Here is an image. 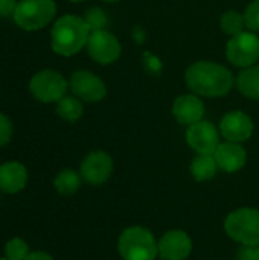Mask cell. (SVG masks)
<instances>
[{
  "instance_id": "cell-20",
  "label": "cell",
  "mask_w": 259,
  "mask_h": 260,
  "mask_svg": "<svg viewBox=\"0 0 259 260\" xmlns=\"http://www.w3.org/2000/svg\"><path fill=\"white\" fill-rule=\"evenodd\" d=\"M82 104L76 96H64L56 102V114L66 122H76L82 116Z\"/></svg>"
},
{
  "instance_id": "cell-4",
  "label": "cell",
  "mask_w": 259,
  "mask_h": 260,
  "mask_svg": "<svg viewBox=\"0 0 259 260\" xmlns=\"http://www.w3.org/2000/svg\"><path fill=\"white\" fill-rule=\"evenodd\" d=\"M226 235L241 245H259V210L241 207L224 219Z\"/></svg>"
},
{
  "instance_id": "cell-12",
  "label": "cell",
  "mask_w": 259,
  "mask_h": 260,
  "mask_svg": "<svg viewBox=\"0 0 259 260\" xmlns=\"http://www.w3.org/2000/svg\"><path fill=\"white\" fill-rule=\"evenodd\" d=\"M70 90L73 94L85 102H98L102 101L107 94L105 84L101 78L87 70H78L70 78Z\"/></svg>"
},
{
  "instance_id": "cell-17",
  "label": "cell",
  "mask_w": 259,
  "mask_h": 260,
  "mask_svg": "<svg viewBox=\"0 0 259 260\" xmlns=\"http://www.w3.org/2000/svg\"><path fill=\"white\" fill-rule=\"evenodd\" d=\"M217 171H218V165L214 155L198 154L191 163V175L198 183L211 181L217 175Z\"/></svg>"
},
{
  "instance_id": "cell-18",
  "label": "cell",
  "mask_w": 259,
  "mask_h": 260,
  "mask_svg": "<svg viewBox=\"0 0 259 260\" xmlns=\"http://www.w3.org/2000/svg\"><path fill=\"white\" fill-rule=\"evenodd\" d=\"M237 87L246 98L259 101V66L253 64L240 72Z\"/></svg>"
},
{
  "instance_id": "cell-19",
  "label": "cell",
  "mask_w": 259,
  "mask_h": 260,
  "mask_svg": "<svg viewBox=\"0 0 259 260\" xmlns=\"http://www.w3.org/2000/svg\"><path fill=\"white\" fill-rule=\"evenodd\" d=\"M82 177L81 174L75 172L73 169H63L53 180L55 190L63 197H72L75 195L81 187Z\"/></svg>"
},
{
  "instance_id": "cell-10",
  "label": "cell",
  "mask_w": 259,
  "mask_h": 260,
  "mask_svg": "<svg viewBox=\"0 0 259 260\" xmlns=\"http://www.w3.org/2000/svg\"><path fill=\"white\" fill-rule=\"evenodd\" d=\"M186 142L197 154L214 155L220 145V133L211 122L200 120L188 128Z\"/></svg>"
},
{
  "instance_id": "cell-22",
  "label": "cell",
  "mask_w": 259,
  "mask_h": 260,
  "mask_svg": "<svg viewBox=\"0 0 259 260\" xmlns=\"http://www.w3.org/2000/svg\"><path fill=\"white\" fill-rule=\"evenodd\" d=\"M5 256L9 260H24L29 256V247L21 238H14L6 242Z\"/></svg>"
},
{
  "instance_id": "cell-15",
  "label": "cell",
  "mask_w": 259,
  "mask_h": 260,
  "mask_svg": "<svg viewBox=\"0 0 259 260\" xmlns=\"http://www.w3.org/2000/svg\"><path fill=\"white\" fill-rule=\"evenodd\" d=\"M172 114L182 125H194L203 120L205 116V104L195 94H183L179 96L172 104Z\"/></svg>"
},
{
  "instance_id": "cell-29",
  "label": "cell",
  "mask_w": 259,
  "mask_h": 260,
  "mask_svg": "<svg viewBox=\"0 0 259 260\" xmlns=\"http://www.w3.org/2000/svg\"><path fill=\"white\" fill-rule=\"evenodd\" d=\"M104 2H119V0H104Z\"/></svg>"
},
{
  "instance_id": "cell-7",
  "label": "cell",
  "mask_w": 259,
  "mask_h": 260,
  "mask_svg": "<svg viewBox=\"0 0 259 260\" xmlns=\"http://www.w3.org/2000/svg\"><path fill=\"white\" fill-rule=\"evenodd\" d=\"M227 59L237 67H250L259 59V38L253 32L232 37L226 47Z\"/></svg>"
},
{
  "instance_id": "cell-23",
  "label": "cell",
  "mask_w": 259,
  "mask_h": 260,
  "mask_svg": "<svg viewBox=\"0 0 259 260\" xmlns=\"http://www.w3.org/2000/svg\"><path fill=\"white\" fill-rule=\"evenodd\" d=\"M84 21L87 23L90 32H93V30H102L107 26V15L99 8H90L85 12V15H84Z\"/></svg>"
},
{
  "instance_id": "cell-6",
  "label": "cell",
  "mask_w": 259,
  "mask_h": 260,
  "mask_svg": "<svg viewBox=\"0 0 259 260\" xmlns=\"http://www.w3.org/2000/svg\"><path fill=\"white\" fill-rule=\"evenodd\" d=\"M67 81L64 76L55 70H41L35 73L29 82V90L32 96L44 104L58 102L67 93Z\"/></svg>"
},
{
  "instance_id": "cell-27",
  "label": "cell",
  "mask_w": 259,
  "mask_h": 260,
  "mask_svg": "<svg viewBox=\"0 0 259 260\" xmlns=\"http://www.w3.org/2000/svg\"><path fill=\"white\" fill-rule=\"evenodd\" d=\"M17 5H18L17 0H0V17L14 15Z\"/></svg>"
},
{
  "instance_id": "cell-9",
  "label": "cell",
  "mask_w": 259,
  "mask_h": 260,
  "mask_svg": "<svg viewBox=\"0 0 259 260\" xmlns=\"http://www.w3.org/2000/svg\"><path fill=\"white\" fill-rule=\"evenodd\" d=\"M79 174L87 184L101 186L113 174V158L104 151H93L82 160Z\"/></svg>"
},
{
  "instance_id": "cell-11",
  "label": "cell",
  "mask_w": 259,
  "mask_h": 260,
  "mask_svg": "<svg viewBox=\"0 0 259 260\" xmlns=\"http://www.w3.org/2000/svg\"><path fill=\"white\" fill-rule=\"evenodd\" d=\"M162 260H186L192 253V239L183 230H169L157 241Z\"/></svg>"
},
{
  "instance_id": "cell-8",
  "label": "cell",
  "mask_w": 259,
  "mask_h": 260,
  "mask_svg": "<svg viewBox=\"0 0 259 260\" xmlns=\"http://www.w3.org/2000/svg\"><path fill=\"white\" fill-rule=\"evenodd\" d=\"M87 52L92 59H95L99 64H111L121 56V43L118 38L102 30H93L90 32L89 41H87Z\"/></svg>"
},
{
  "instance_id": "cell-26",
  "label": "cell",
  "mask_w": 259,
  "mask_h": 260,
  "mask_svg": "<svg viewBox=\"0 0 259 260\" xmlns=\"http://www.w3.org/2000/svg\"><path fill=\"white\" fill-rule=\"evenodd\" d=\"M237 260H259V245H241Z\"/></svg>"
},
{
  "instance_id": "cell-21",
  "label": "cell",
  "mask_w": 259,
  "mask_h": 260,
  "mask_svg": "<svg viewBox=\"0 0 259 260\" xmlns=\"http://www.w3.org/2000/svg\"><path fill=\"white\" fill-rule=\"evenodd\" d=\"M220 24H221V29L227 35L235 37V35L244 32L246 21H244V15L238 14L237 11H227L221 15Z\"/></svg>"
},
{
  "instance_id": "cell-28",
  "label": "cell",
  "mask_w": 259,
  "mask_h": 260,
  "mask_svg": "<svg viewBox=\"0 0 259 260\" xmlns=\"http://www.w3.org/2000/svg\"><path fill=\"white\" fill-rule=\"evenodd\" d=\"M24 260H53V257L44 251H32Z\"/></svg>"
},
{
  "instance_id": "cell-31",
  "label": "cell",
  "mask_w": 259,
  "mask_h": 260,
  "mask_svg": "<svg viewBox=\"0 0 259 260\" xmlns=\"http://www.w3.org/2000/svg\"><path fill=\"white\" fill-rule=\"evenodd\" d=\"M0 260H9V259H6V257H2V259Z\"/></svg>"
},
{
  "instance_id": "cell-13",
  "label": "cell",
  "mask_w": 259,
  "mask_h": 260,
  "mask_svg": "<svg viewBox=\"0 0 259 260\" xmlns=\"http://www.w3.org/2000/svg\"><path fill=\"white\" fill-rule=\"evenodd\" d=\"M220 131L227 142L243 143L253 134V122L243 111H231L221 119Z\"/></svg>"
},
{
  "instance_id": "cell-30",
  "label": "cell",
  "mask_w": 259,
  "mask_h": 260,
  "mask_svg": "<svg viewBox=\"0 0 259 260\" xmlns=\"http://www.w3.org/2000/svg\"><path fill=\"white\" fill-rule=\"evenodd\" d=\"M70 2H82V0H70Z\"/></svg>"
},
{
  "instance_id": "cell-25",
  "label": "cell",
  "mask_w": 259,
  "mask_h": 260,
  "mask_svg": "<svg viewBox=\"0 0 259 260\" xmlns=\"http://www.w3.org/2000/svg\"><path fill=\"white\" fill-rule=\"evenodd\" d=\"M11 137H12V123L9 117L0 113V148L9 143Z\"/></svg>"
},
{
  "instance_id": "cell-24",
  "label": "cell",
  "mask_w": 259,
  "mask_h": 260,
  "mask_svg": "<svg viewBox=\"0 0 259 260\" xmlns=\"http://www.w3.org/2000/svg\"><path fill=\"white\" fill-rule=\"evenodd\" d=\"M244 15L246 27H249L253 32H259V0H253L247 8Z\"/></svg>"
},
{
  "instance_id": "cell-14",
  "label": "cell",
  "mask_w": 259,
  "mask_h": 260,
  "mask_svg": "<svg viewBox=\"0 0 259 260\" xmlns=\"http://www.w3.org/2000/svg\"><path fill=\"white\" fill-rule=\"evenodd\" d=\"M214 158L218 165V169L227 174H234L246 166L247 152L240 143L224 142L218 145L217 151L214 152Z\"/></svg>"
},
{
  "instance_id": "cell-2",
  "label": "cell",
  "mask_w": 259,
  "mask_h": 260,
  "mask_svg": "<svg viewBox=\"0 0 259 260\" xmlns=\"http://www.w3.org/2000/svg\"><path fill=\"white\" fill-rule=\"evenodd\" d=\"M90 29L84 18L76 15H64L56 20L52 27L50 43L53 52L63 56H72L87 46Z\"/></svg>"
},
{
  "instance_id": "cell-1",
  "label": "cell",
  "mask_w": 259,
  "mask_h": 260,
  "mask_svg": "<svg viewBox=\"0 0 259 260\" xmlns=\"http://www.w3.org/2000/svg\"><path fill=\"white\" fill-rule=\"evenodd\" d=\"M188 87L206 98H218L227 94L234 87V75L229 69L212 61L194 62L186 70Z\"/></svg>"
},
{
  "instance_id": "cell-16",
  "label": "cell",
  "mask_w": 259,
  "mask_h": 260,
  "mask_svg": "<svg viewBox=\"0 0 259 260\" xmlns=\"http://www.w3.org/2000/svg\"><path fill=\"white\" fill-rule=\"evenodd\" d=\"M27 183V169L20 161H6L0 165V192L18 193Z\"/></svg>"
},
{
  "instance_id": "cell-5",
  "label": "cell",
  "mask_w": 259,
  "mask_h": 260,
  "mask_svg": "<svg viewBox=\"0 0 259 260\" xmlns=\"http://www.w3.org/2000/svg\"><path fill=\"white\" fill-rule=\"evenodd\" d=\"M55 12L56 5L53 0H21L12 17L21 29L38 30L52 21Z\"/></svg>"
},
{
  "instance_id": "cell-3",
  "label": "cell",
  "mask_w": 259,
  "mask_h": 260,
  "mask_svg": "<svg viewBox=\"0 0 259 260\" xmlns=\"http://www.w3.org/2000/svg\"><path fill=\"white\" fill-rule=\"evenodd\" d=\"M118 251L122 260H156L159 257L154 235L140 225H131L121 233Z\"/></svg>"
}]
</instances>
